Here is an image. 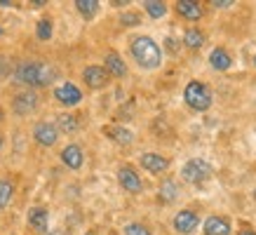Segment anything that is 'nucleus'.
I'll return each instance as SVG.
<instances>
[{"instance_id":"f257e3e1","label":"nucleus","mask_w":256,"mask_h":235,"mask_svg":"<svg viewBox=\"0 0 256 235\" xmlns=\"http://www.w3.org/2000/svg\"><path fill=\"white\" fill-rule=\"evenodd\" d=\"M56 70L47 62H22L14 70L16 82L28 87H47L54 80Z\"/></svg>"},{"instance_id":"f03ea898","label":"nucleus","mask_w":256,"mask_h":235,"mask_svg":"<svg viewBox=\"0 0 256 235\" xmlns=\"http://www.w3.org/2000/svg\"><path fill=\"white\" fill-rule=\"evenodd\" d=\"M130 52H132L134 62L146 70L160 68V64H162V50H160L156 40L148 38V36H136L132 40V45H130Z\"/></svg>"},{"instance_id":"7ed1b4c3","label":"nucleus","mask_w":256,"mask_h":235,"mask_svg":"<svg viewBox=\"0 0 256 235\" xmlns=\"http://www.w3.org/2000/svg\"><path fill=\"white\" fill-rule=\"evenodd\" d=\"M184 99L193 110H210L212 108V92L204 82H198V80H190L184 90Z\"/></svg>"},{"instance_id":"20e7f679","label":"nucleus","mask_w":256,"mask_h":235,"mask_svg":"<svg viewBox=\"0 0 256 235\" xmlns=\"http://www.w3.org/2000/svg\"><path fill=\"white\" fill-rule=\"evenodd\" d=\"M212 174H214L212 164L207 162V160H202V158H190V160L181 167V179L186 181V184H193V186L212 179Z\"/></svg>"},{"instance_id":"39448f33","label":"nucleus","mask_w":256,"mask_h":235,"mask_svg":"<svg viewBox=\"0 0 256 235\" xmlns=\"http://www.w3.org/2000/svg\"><path fill=\"white\" fill-rule=\"evenodd\" d=\"M198 226H200V216H198V212H193V210L176 212V216H174V230H176V233L188 235V233H193Z\"/></svg>"},{"instance_id":"423d86ee","label":"nucleus","mask_w":256,"mask_h":235,"mask_svg":"<svg viewBox=\"0 0 256 235\" xmlns=\"http://www.w3.org/2000/svg\"><path fill=\"white\" fill-rule=\"evenodd\" d=\"M82 80H85L87 87H92V90H104V87L108 85L110 76L106 73V68L104 66H87L85 70H82Z\"/></svg>"},{"instance_id":"0eeeda50","label":"nucleus","mask_w":256,"mask_h":235,"mask_svg":"<svg viewBox=\"0 0 256 235\" xmlns=\"http://www.w3.org/2000/svg\"><path fill=\"white\" fill-rule=\"evenodd\" d=\"M54 99L64 106H78L82 102V92L73 82H62V85L54 90Z\"/></svg>"},{"instance_id":"6e6552de","label":"nucleus","mask_w":256,"mask_h":235,"mask_svg":"<svg viewBox=\"0 0 256 235\" xmlns=\"http://www.w3.org/2000/svg\"><path fill=\"white\" fill-rule=\"evenodd\" d=\"M118 181H120V186L127 190V193H141L144 190V184H141V176L134 172L132 167H120L118 170Z\"/></svg>"},{"instance_id":"1a4fd4ad","label":"nucleus","mask_w":256,"mask_h":235,"mask_svg":"<svg viewBox=\"0 0 256 235\" xmlns=\"http://www.w3.org/2000/svg\"><path fill=\"white\" fill-rule=\"evenodd\" d=\"M33 139L38 141L40 146H54L59 139V130L52 122H38L33 127Z\"/></svg>"},{"instance_id":"9d476101","label":"nucleus","mask_w":256,"mask_h":235,"mask_svg":"<svg viewBox=\"0 0 256 235\" xmlns=\"http://www.w3.org/2000/svg\"><path fill=\"white\" fill-rule=\"evenodd\" d=\"M139 162H141V167L150 174H162V172H167V167H170V160L164 156H160V153H144V156L139 158Z\"/></svg>"},{"instance_id":"9b49d317","label":"nucleus","mask_w":256,"mask_h":235,"mask_svg":"<svg viewBox=\"0 0 256 235\" xmlns=\"http://www.w3.org/2000/svg\"><path fill=\"white\" fill-rule=\"evenodd\" d=\"M12 108H14V113H19V116H28V113H33V110L38 108V94L36 92L16 94L14 102H12Z\"/></svg>"},{"instance_id":"f8f14e48","label":"nucleus","mask_w":256,"mask_h":235,"mask_svg":"<svg viewBox=\"0 0 256 235\" xmlns=\"http://www.w3.org/2000/svg\"><path fill=\"white\" fill-rule=\"evenodd\" d=\"M233 233V226H230V221L226 219V216H207L204 221V235H230Z\"/></svg>"},{"instance_id":"ddd939ff","label":"nucleus","mask_w":256,"mask_h":235,"mask_svg":"<svg viewBox=\"0 0 256 235\" xmlns=\"http://www.w3.org/2000/svg\"><path fill=\"white\" fill-rule=\"evenodd\" d=\"M176 14L188 19V22H198L202 19L204 14V10H202L200 2H195V0H178L176 2Z\"/></svg>"},{"instance_id":"4468645a","label":"nucleus","mask_w":256,"mask_h":235,"mask_svg":"<svg viewBox=\"0 0 256 235\" xmlns=\"http://www.w3.org/2000/svg\"><path fill=\"white\" fill-rule=\"evenodd\" d=\"M62 162L66 167H70V170H80L82 162H85V153H82V148L78 144H70V146H66L62 150Z\"/></svg>"},{"instance_id":"2eb2a0df","label":"nucleus","mask_w":256,"mask_h":235,"mask_svg":"<svg viewBox=\"0 0 256 235\" xmlns=\"http://www.w3.org/2000/svg\"><path fill=\"white\" fill-rule=\"evenodd\" d=\"M104 68H106V73L113 76V78H122V76H127V66H124L122 56L118 54V52H108V54H106Z\"/></svg>"},{"instance_id":"dca6fc26","label":"nucleus","mask_w":256,"mask_h":235,"mask_svg":"<svg viewBox=\"0 0 256 235\" xmlns=\"http://www.w3.org/2000/svg\"><path fill=\"white\" fill-rule=\"evenodd\" d=\"M104 132L108 134V139L110 141H116V144H120V146H130L134 141V134L130 132V130H124V127L120 125H108Z\"/></svg>"},{"instance_id":"f3484780","label":"nucleus","mask_w":256,"mask_h":235,"mask_svg":"<svg viewBox=\"0 0 256 235\" xmlns=\"http://www.w3.org/2000/svg\"><path fill=\"white\" fill-rule=\"evenodd\" d=\"M47 221H50V214H47L45 207H31L28 210V226L36 228V230H47Z\"/></svg>"},{"instance_id":"a211bd4d","label":"nucleus","mask_w":256,"mask_h":235,"mask_svg":"<svg viewBox=\"0 0 256 235\" xmlns=\"http://www.w3.org/2000/svg\"><path fill=\"white\" fill-rule=\"evenodd\" d=\"M210 64H212V68H216V70H228L233 66V59H230V54L226 52L224 47H216V50H212Z\"/></svg>"},{"instance_id":"6ab92c4d","label":"nucleus","mask_w":256,"mask_h":235,"mask_svg":"<svg viewBox=\"0 0 256 235\" xmlns=\"http://www.w3.org/2000/svg\"><path fill=\"white\" fill-rule=\"evenodd\" d=\"M178 193H181V188H178V184L174 179H164L160 184V200L162 202H174L178 198Z\"/></svg>"},{"instance_id":"aec40b11","label":"nucleus","mask_w":256,"mask_h":235,"mask_svg":"<svg viewBox=\"0 0 256 235\" xmlns=\"http://www.w3.org/2000/svg\"><path fill=\"white\" fill-rule=\"evenodd\" d=\"M59 127V132H66V134H73V132H78V127H80V120L76 116H70V113H62V116L56 118V125Z\"/></svg>"},{"instance_id":"412c9836","label":"nucleus","mask_w":256,"mask_h":235,"mask_svg":"<svg viewBox=\"0 0 256 235\" xmlns=\"http://www.w3.org/2000/svg\"><path fill=\"white\" fill-rule=\"evenodd\" d=\"M184 45H186L188 50H200V47L204 45V33H202L200 28H188V31L184 33Z\"/></svg>"},{"instance_id":"4be33fe9","label":"nucleus","mask_w":256,"mask_h":235,"mask_svg":"<svg viewBox=\"0 0 256 235\" xmlns=\"http://www.w3.org/2000/svg\"><path fill=\"white\" fill-rule=\"evenodd\" d=\"M76 10H78L85 19H92V16L99 12V2H96V0H76Z\"/></svg>"},{"instance_id":"5701e85b","label":"nucleus","mask_w":256,"mask_h":235,"mask_svg":"<svg viewBox=\"0 0 256 235\" xmlns=\"http://www.w3.org/2000/svg\"><path fill=\"white\" fill-rule=\"evenodd\" d=\"M144 10H146L148 16H153V19H160V16L167 14V5L160 2V0H146V2H144Z\"/></svg>"},{"instance_id":"b1692460","label":"nucleus","mask_w":256,"mask_h":235,"mask_svg":"<svg viewBox=\"0 0 256 235\" xmlns=\"http://www.w3.org/2000/svg\"><path fill=\"white\" fill-rule=\"evenodd\" d=\"M12 193H14V186H12L10 181H0V210L10 204V200H12Z\"/></svg>"},{"instance_id":"393cba45","label":"nucleus","mask_w":256,"mask_h":235,"mask_svg":"<svg viewBox=\"0 0 256 235\" xmlns=\"http://www.w3.org/2000/svg\"><path fill=\"white\" fill-rule=\"evenodd\" d=\"M36 36H38L40 40L52 38V22H50V19H40L38 26H36Z\"/></svg>"},{"instance_id":"a878e982","label":"nucleus","mask_w":256,"mask_h":235,"mask_svg":"<svg viewBox=\"0 0 256 235\" xmlns=\"http://www.w3.org/2000/svg\"><path fill=\"white\" fill-rule=\"evenodd\" d=\"M124 235H150V230L144 224H127L124 226Z\"/></svg>"},{"instance_id":"bb28decb","label":"nucleus","mask_w":256,"mask_h":235,"mask_svg":"<svg viewBox=\"0 0 256 235\" xmlns=\"http://www.w3.org/2000/svg\"><path fill=\"white\" fill-rule=\"evenodd\" d=\"M120 24H122V26H139L141 16L136 14V12H122V14H120Z\"/></svg>"},{"instance_id":"cd10ccee","label":"nucleus","mask_w":256,"mask_h":235,"mask_svg":"<svg viewBox=\"0 0 256 235\" xmlns=\"http://www.w3.org/2000/svg\"><path fill=\"white\" fill-rule=\"evenodd\" d=\"M212 5H214V8H218V10H226V8H230V5H235V2H233V0H214Z\"/></svg>"},{"instance_id":"c85d7f7f","label":"nucleus","mask_w":256,"mask_h":235,"mask_svg":"<svg viewBox=\"0 0 256 235\" xmlns=\"http://www.w3.org/2000/svg\"><path fill=\"white\" fill-rule=\"evenodd\" d=\"M238 235H256V230H252V228H242Z\"/></svg>"},{"instance_id":"c756f323","label":"nucleus","mask_w":256,"mask_h":235,"mask_svg":"<svg viewBox=\"0 0 256 235\" xmlns=\"http://www.w3.org/2000/svg\"><path fill=\"white\" fill-rule=\"evenodd\" d=\"M12 2H8V0H0V8H10Z\"/></svg>"},{"instance_id":"7c9ffc66","label":"nucleus","mask_w":256,"mask_h":235,"mask_svg":"<svg viewBox=\"0 0 256 235\" xmlns=\"http://www.w3.org/2000/svg\"><path fill=\"white\" fill-rule=\"evenodd\" d=\"M47 235H62V233H59V230H52V233H47Z\"/></svg>"},{"instance_id":"2f4dec72","label":"nucleus","mask_w":256,"mask_h":235,"mask_svg":"<svg viewBox=\"0 0 256 235\" xmlns=\"http://www.w3.org/2000/svg\"><path fill=\"white\" fill-rule=\"evenodd\" d=\"M2 118H5V113H2V108H0V120H2Z\"/></svg>"},{"instance_id":"473e14b6","label":"nucleus","mask_w":256,"mask_h":235,"mask_svg":"<svg viewBox=\"0 0 256 235\" xmlns=\"http://www.w3.org/2000/svg\"><path fill=\"white\" fill-rule=\"evenodd\" d=\"M252 64H254V68H256V54H254V59H252Z\"/></svg>"},{"instance_id":"72a5a7b5","label":"nucleus","mask_w":256,"mask_h":235,"mask_svg":"<svg viewBox=\"0 0 256 235\" xmlns=\"http://www.w3.org/2000/svg\"><path fill=\"white\" fill-rule=\"evenodd\" d=\"M0 148H2V134H0Z\"/></svg>"},{"instance_id":"f704fd0d","label":"nucleus","mask_w":256,"mask_h":235,"mask_svg":"<svg viewBox=\"0 0 256 235\" xmlns=\"http://www.w3.org/2000/svg\"><path fill=\"white\" fill-rule=\"evenodd\" d=\"M254 200H256V188H254Z\"/></svg>"},{"instance_id":"c9c22d12","label":"nucleus","mask_w":256,"mask_h":235,"mask_svg":"<svg viewBox=\"0 0 256 235\" xmlns=\"http://www.w3.org/2000/svg\"><path fill=\"white\" fill-rule=\"evenodd\" d=\"M0 38H2V28H0Z\"/></svg>"},{"instance_id":"e433bc0d","label":"nucleus","mask_w":256,"mask_h":235,"mask_svg":"<svg viewBox=\"0 0 256 235\" xmlns=\"http://www.w3.org/2000/svg\"><path fill=\"white\" fill-rule=\"evenodd\" d=\"M87 235H96V233H87Z\"/></svg>"}]
</instances>
